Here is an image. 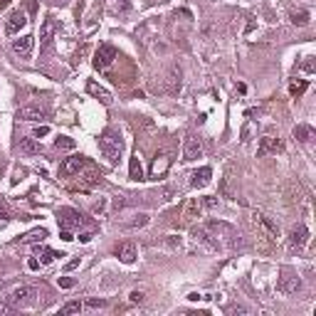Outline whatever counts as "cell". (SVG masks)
I'll return each instance as SVG.
<instances>
[{"label":"cell","instance_id":"2","mask_svg":"<svg viewBox=\"0 0 316 316\" xmlns=\"http://www.w3.org/2000/svg\"><path fill=\"white\" fill-rule=\"evenodd\" d=\"M57 220H60V227H62V230H77V227L84 225L82 213L74 210V208H62V210L57 213Z\"/></svg>","mask_w":316,"mask_h":316},{"label":"cell","instance_id":"35","mask_svg":"<svg viewBox=\"0 0 316 316\" xmlns=\"http://www.w3.org/2000/svg\"><path fill=\"white\" fill-rule=\"evenodd\" d=\"M10 314H13V304L0 301V316H10Z\"/></svg>","mask_w":316,"mask_h":316},{"label":"cell","instance_id":"25","mask_svg":"<svg viewBox=\"0 0 316 316\" xmlns=\"http://www.w3.org/2000/svg\"><path fill=\"white\" fill-rule=\"evenodd\" d=\"M47 237V230L42 227V230H32V232H28L25 237H20V242L23 245H32V242H42Z\"/></svg>","mask_w":316,"mask_h":316},{"label":"cell","instance_id":"15","mask_svg":"<svg viewBox=\"0 0 316 316\" xmlns=\"http://www.w3.org/2000/svg\"><path fill=\"white\" fill-rule=\"evenodd\" d=\"M200 213H203V203L198 200V198H190L188 203H186V210H183V222H193V220H198L200 218Z\"/></svg>","mask_w":316,"mask_h":316},{"label":"cell","instance_id":"32","mask_svg":"<svg viewBox=\"0 0 316 316\" xmlns=\"http://www.w3.org/2000/svg\"><path fill=\"white\" fill-rule=\"evenodd\" d=\"M8 218H10V215H8V205H5V200H3V198H0V227H3V225L8 222Z\"/></svg>","mask_w":316,"mask_h":316},{"label":"cell","instance_id":"14","mask_svg":"<svg viewBox=\"0 0 316 316\" xmlns=\"http://www.w3.org/2000/svg\"><path fill=\"white\" fill-rule=\"evenodd\" d=\"M15 116L20 121H42V119H47L45 109H40V106H23V109H18Z\"/></svg>","mask_w":316,"mask_h":316},{"label":"cell","instance_id":"29","mask_svg":"<svg viewBox=\"0 0 316 316\" xmlns=\"http://www.w3.org/2000/svg\"><path fill=\"white\" fill-rule=\"evenodd\" d=\"M156 198H158V203H168V200H173V188L163 186L161 190H156Z\"/></svg>","mask_w":316,"mask_h":316},{"label":"cell","instance_id":"24","mask_svg":"<svg viewBox=\"0 0 316 316\" xmlns=\"http://www.w3.org/2000/svg\"><path fill=\"white\" fill-rule=\"evenodd\" d=\"M146 225H148V215L146 213H138V215H133V220L124 222L126 230H138V227H146Z\"/></svg>","mask_w":316,"mask_h":316},{"label":"cell","instance_id":"7","mask_svg":"<svg viewBox=\"0 0 316 316\" xmlns=\"http://www.w3.org/2000/svg\"><path fill=\"white\" fill-rule=\"evenodd\" d=\"M203 156V141L198 136H186L183 141V161H198V158Z\"/></svg>","mask_w":316,"mask_h":316},{"label":"cell","instance_id":"47","mask_svg":"<svg viewBox=\"0 0 316 316\" xmlns=\"http://www.w3.org/2000/svg\"><path fill=\"white\" fill-rule=\"evenodd\" d=\"M232 314H247V309H245V306H235Z\"/></svg>","mask_w":316,"mask_h":316},{"label":"cell","instance_id":"44","mask_svg":"<svg viewBox=\"0 0 316 316\" xmlns=\"http://www.w3.org/2000/svg\"><path fill=\"white\" fill-rule=\"evenodd\" d=\"M92 237H94L92 232H82V235H79V242H89Z\"/></svg>","mask_w":316,"mask_h":316},{"label":"cell","instance_id":"41","mask_svg":"<svg viewBox=\"0 0 316 316\" xmlns=\"http://www.w3.org/2000/svg\"><path fill=\"white\" fill-rule=\"evenodd\" d=\"M62 240H64V242H72V240H74L72 230H62Z\"/></svg>","mask_w":316,"mask_h":316},{"label":"cell","instance_id":"36","mask_svg":"<svg viewBox=\"0 0 316 316\" xmlns=\"http://www.w3.org/2000/svg\"><path fill=\"white\" fill-rule=\"evenodd\" d=\"M128 299H131V304H141L143 301V291H131Z\"/></svg>","mask_w":316,"mask_h":316},{"label":"cell","instance_id":"43","mask_svg":"<svg viewBox=\"0 0 316 316\" xmlns=\"http://www.w3.org/2000/svg\"><path fill=\"white\" fill-rule=\"evenodd\" d=\"M304 69H306V72H314V62H311V57H306V62H304Z\"/></svg>","mask_w":316,"mask_h":316},{"label":"cell","instance_id":"12","mask_svg":"<svg viewBox=\"0 0 316 316\" xmlns=\"http://www.w3.org/2000/svg\"><path fill=\"white\" fill-rule=\"evenodd\" d=\"M116 257H119L124 264H133L136 257H138V250H136L133 242H121V245L116 247Z\"/></svg>","mask_w":316,"mask_h":316},{"label":"cell","instance_id":"6","mask_svg":"<svg viewBox=\"0 0 316 316\" xmlns=\"http://www.w3.org/2000/svg\"><path fill=\"white\" fill-rule=\"evenodd\" d=\"M193 240H195V245H200V247H205V250H210V252L222 250L220 242L213 237V232H210L208 227H193Z\"/></svg>","mask_w":316,"mask_h":316},{"label":"cell","instance_id":"31","mask_svg":"<svg viewBox=\"0 0 316 316\" xmlns=\"http://www.w3.org/2000/svg\"><path fill=\"white\" fill-rule=\"evenodd\" d=\"M166 168H168V158H166V156H161V161H156V163H153V176L163 173Z\"/></svg>","mask_w":316,"mask_h":316},{"label":"cell","instance_id":"16","mask_svg":"<svg viewBox=\"0 0 316 316\" xmlns=\"http://www.w3.org/2000/svg\"><path fill=\"white\" fill-rule=\"evenodd\" d=\"M284 148V143L279 141V138H272V136H264L262 141H259V148H257V156H267V153H277V151H282Z\"/></svg>","mask_w":316,"mask_h":316},{"label":"cell","instance_id":"1","mask_svg":"<svg viewBox=\"0 0 316 316\" xmlns=\"http://www.w3.org/2000/svg\"><path fill=\"white\" fill-rule=\"evenodd\" d=\"M99 151L104 153V158L109 163H119L121 153H124V138L116 128H104L99 136Z\"/></svg>","mask_w":316,"mask_h":316},{"label":"cell","instance_id":"5","mask_svg":"<svg viewBox=\"0 0 316 316\" xmlns=\"http://www.w3.org/2000/svg\"><path fill=\"white\" fill-rule=\"evenodd\" d=\"M35 296H37L35 286H18L10 291V304L13 306H30V304H35Z\"/></svg>","mask_w":316,"mask_h":316},{"label":"cell","instance_id":"10","mask_svg":"<svg viewBox=\"0 0 316 316\" xmlns=\"http://www.w3.org/2000/svg\"><path fill=\"white\" fill-rule=\"evenodd\" d=\"M52 35H55V20L47 18L40 28V52H47L50 45H52Z\"/></svg>","mask_w":316,"mask_h":316},{"label":"cell","instance_id":"3","mask_svg":"<svg viewBox=\"0 0 316 316\" xmlns=\"http://www.w3.org/2000/svg\"><path fill=\"white\" fill-rule=\"evenodd\" d=\"M84 166H87V158H84L82 153H72V156H67L64 161L60 163V176H64V178L77 176Z\"/></svg>","mask_w":316,"mask_h":316},{"label":"cell","instance_id":"45","mask_svg":"<svg viewBox=\"0 0 316 316\" xmlns=\"http://www.w3.org/2000/svg\"><path fill=\"white\" fill-rule=\"evenodd\" d=\"M168 245H171V247H181V240H176V237L171 235V237H168Z\"/></svg>","mask_w":316,"mask_h":316},{"label":"cell","instance_id":"46","mask_svg":"<svg viewBox=\"0 0 316 316\" xmlns=\"http://www.w3.org/2000/svg\"><path fill=\"white\" fill-rule=\"evenodd\" d=\"M28 267H30V269H37V267H40V262H37V259H30V262H28Z\"/></svg>","mask_w":316,"mask_h":316},{"label":"cell","instance_id":"28","mask_svg":"<svg viewBox=\"0 0 316 316\" xmlns=\"http://www.w3.org/2000/svg\"><path fill=\"white\" fill-rule=\"evenodd\" d=\"M291 23H294V25H299V28L309 25V13H306V10H296V13H291Z\"/></svg>","mask_w":316,"mask_h":316},{"label":"cell","instance_id":"37","mask_svg":"<svg viewBox=\"0 0 316 316\" xmlns=\"http://www.w3.org/2000/svg\"><path fill=\"white\" fill-rule=\"evenodd\" d=\"M104 208H106V198H101L99 203H94V213H96V215H101V213H104Z\"/></svg>","mask_w":316,"mask_h":316},{"label":"cell","instance_id":"9","mask_svg":"<svg viewBox=\"0 0 316 316\" xmlns=\"http://www.w3.org/2000/svg\"><path fill=\"white\" fill-rule=\"evenodd\" d=\"M25 25H28V13H25V10H13V13L8 15L5 32H8V35H18Z\"/></svg>","mask_w":316,"mask_h":316},{"label":"cell","instance_id":"40","mask_svg":"<svg viewBox=\"0 0 316 316\" xmlns=\"http://www.w3.org/2000/svg\"><path fill=\"white\" fill-rule=\"evenodd\" d=\"M77 267H79V257H77V259H72V262H67L64 272H72V269H77Z\"/></svg>","mask_w":316,"mask_h":316},{"label":"cell","instance_id":"13","mask_svg":"<svg viewBox=\"0 0 316 316\" xmlns=\"http://www.w3.org/2000/svg\"><path fill=\"white\" fill-rule=\"evenodd\" d=\"M32 47H35V37L32 35H25L20 40H13V52L20 55V57H30L32 55Z\"/></svg>","mask_w":316,"mask_h":316},{"label":"cell","instance_id":"30","mask_svg":"<svg viewBox=\"0 0 316 316\" xmlns=\"http://www.w3.org/2000/svg\"><path fill=\"white\" fill-rule=\"evenodd\" d=\"M168 84H171V92H178V89H181V72H178V69H173V72H171Z\"/></svg>","mask_w":316,"mask_h":316},{"label":"cell","instance_id":"4","mask_svg":"<svg viewBox=\"0 0 316 316\" xmlns=\"http://www.w3.org/2000/svg\"><path fill=\"white\" fill-rule=\"evenodd\" d=\"M116 60V47L114 45H99V50L94 52V69H109L111 62Z\"/></svg>","mask_w":316,"mask_h":316},{"label":"cell","instance_id":"8","mask_svg":"<svg viewBox=\"0 0 316 316\" xmlns=\"http://www.w3.org/2000/svg\"><path fill=\"white\" fill-rule=\"evenodd\" d=\"M252 222H254V227L262 230L269 240H277V237H279V227H277L264 213H254V215H252Z\"/></svg>","mask_w":316,"mask_h":316},{"label":"cell","instance_id":"23","mask_svg":"<svg viewBox=\"0 0 316 316\" xmlns=\"http://www.w3.org/2000/svg\"><path fill=\"white\" fill-rule=\"evenodd\" d=\"M35 254H40V262L42 264H50L55 257H64L62 252H55V250H47V247H35Z\"/></svg>","mask_w":316,"mask_h":316},{"label":"cell","instance_id":"18","mask_svg":"<svg viewBox=\"0 0 316 316\" xmlns=\"http://www.w3.org/2000/svg\"><path fill=\"white\" fill-rule=\"evenodd\" d=\"M87 92H89L94 99H99L104 106H111V101H114V99H111V94H109L104 87H99L96 82H87Z\"/></svg>","mask_w":316,"mask_h":316},{"label":"cell","instance_id":"27","mask_svg":"<svg viewBox=\"0 0 316 316\" xmlns=\"http://www.w3.org/2000/svg\"><path fill=\"white\" fill-rule=\"evenodd\" d=\"M74 138H69V136H60V138H55V148H60V151H74Z\"/></svg>","mask_w":316,"mask_h":316},{"label":"cell","instance_id":"22","mask_svg":"<svg viewBox=\"0 0 316 316\" xmlns=\"http://www.w3.org/2000/svg\"><path fill=\"white\" fill-rule=\"evenodd\" d=\"M128 178L131 181H143V168H141L138 156H133L131 161H128Z\"/></svg>","mask_w":316,"mask_h":316},{"label":"cell","instance_id":"26","mask_svg":"<svg viewBox=\"0 0 316 316\" xmlns=\"http://www.w3.org/2000/svg\"><path fill=\"white\" fill-rule=\"evenodd\" d=\"M84 311V301H67L60 309V316H69V314H82Z\"/></svg>","mask_w":316,"mask_h":316},{"label":"cell","instance_id":"48","mask_svg":"<svg viewBox=\"0 0 316 316\" xmlns=\"http://www.w3.org/2000/svg\"><path fill=\"white\" fill-rule=\"evenodd\" d=\"M8 3H10V0H0V10H3V8H8Z\"/></svg>","mask_w":316,"mask_h":316},{"label":"cell","instance_id":"21","mask_svg":"<svg viewBox=\"0 0 316 316\" xmlns=\"http://www.w3.org/2000/svg\"><path fill=\"white\" fill-rule=\"evenodd\" d=\"M294 138H296V141H301V143H309V141L314 138V128H311V126H306V124H299V126L294 128Z\"/></svg>","mask_w":316,"mask_h":316},{"label":"cell","instance_id":"34","mask_svg":"<svg viewBox=\"0 0 316 316\" xmlns=\"http://www.w3.org/2000/svg\"><path fill=\"white\" fill-rule=\"evenodd\" d=\"M84 306H89V309H99V306H106V299H89V301H84Z\"/></svg>","mask_w":316,"mask_h":316},{"label":"cell","instance_id":"17","mask_svg":"<svg viewBox=\"0 0 316 316\" xmlns=\"http://www.w3.org/2000/svg\"><path fill=\"white\" fill-rule=\"evenodd\" d=\"M277 289H279L284 296L296 294V291L301 289V279H299V277H282V279H279V284H277Z\"/></svg>","mask_w":316,"mask_h":316},{"label":"cell","instance_id":"38","mask_svg":"<svg viewBox=\"0 0 316 316\" xmlns=\"http://www.w3.org/2000/svg\"><path fill=\"white\" fill-rule=\"evenodd\" d=\"M47 133H50L47 126H37V128H35V138H42V136H47Z\"/></svg>","mask_w":316,"mask_h":316},{"label":"cell","instance_id":"42","mask_svg":"<svg viewBox=\"0 0 316 316\" xmlns=\"http://www.w3.org/2000/svg\"><path fill=\"white\" fill-rule=\"evenodd\" d=\"M203 205H205V208H215V205H218V200H215V198H205V200H203Z\"/></svg>","mask_w":316,"mask_h":316},{"label":"cell","instance_id":"20","mask_svg":"<svg viewBox=\"0 0 316 316\" xmlns=\"http://www.w3.org/2000/svg\"><path fill=\"white\" fill-rule=\"evenodd\" d=\"M190 178H193V181H190V186H193V188H205V186L210 183V178H213V168L203 166V168H198Z\"/></svg>","mask_w":316,"mask_h":316},{"label":"cell","instance_id":"19","mask_svg":"<svg viewBox=\"0 0 316 316\" xmlns=\"http://www.w3.org/2000/svg\"><path fill=\"white\" fill-rule=\"evenodd\" d=\"M18 148H20L23 153H28V156H37V153L42 151V146L37 143L35 136H23V138L18 141Z\"/></svg>","mask_w":316,"mask_h":316},{"label":"cell","instance_id":"33","mask_svg":"<svg viewBox=\"0 0 316 316\" xmlns=\"http://www.w3.org/2000/svg\"><path fill=\"white\" fill-rule=\"evenodd\" d=\"M289 92H291V96H301V94L306 92V82H299V84H291V87H289Z\"/></svg>","mask_w":316,"mask_h":316},{"label":"cell","instance_id":"39","mask_svg":"<svg viewBox=\"0 0 316 316\" xmlns=\"http://www.w3.org/2000/svg\"><path fill=\"white\" fill-rule=\"evenodd\" d=\"M60 286H62V289H69V286H74V279H69V277H62V279H60Z\"/></svg>","mask_w":316,"mask_h":316},{"label":"cell","instance_id":"11","mask_svg":"<svg viewBox=\"0 0 316 316\" xmlns=\"http://www.w3.org/2000/svg\"><path fill=\"white\" fill-rule=\"evenodd\" d=\"M306 242H309V230H306L304 225H296V227L289 232V247H291V250H301Z\"/></svg>","mask_w":316,"mask_h":316}]
</instances>
